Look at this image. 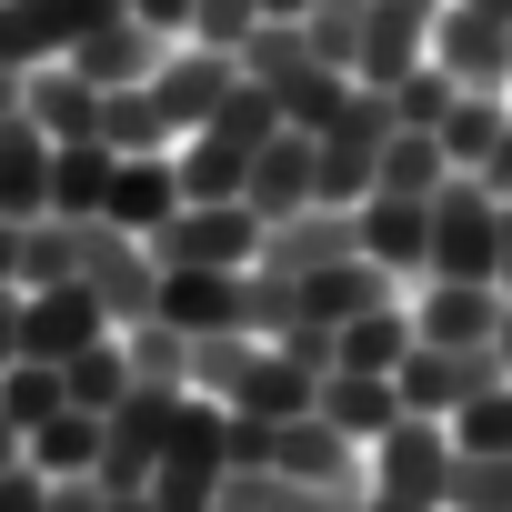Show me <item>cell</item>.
<instances>
[{
	"label": "cell",
	"instance_id": "cell-11",
	"mask_svg": "<svg viewBox=\"0 0 512 512\" xmlns=\"http://www.w3.org/2000/svg\"><path fill=\"white\" fill-rule=\"evenodd\" d=\"M432 11H442V0H372L362 41H352V81L362 91H392L402 71H422L432 61Z\"/></svg>",
	"mask_w": 512,
	"mask_h": 512
},
{
	"label": "cell",
	"instance_id": "cell-37",
	"mask_svg": "<svg viewBox=\"0 0 512 512\" xmlns=\"http://www.w3.org/2000/svg\"><path fill=\"white\" fill-rule=\"evenodd\" d=\"M452 442H462V452H512V372H502L482 402L452 412Z\"/></svg>",
	"mask_w": 512,
	"mask_h": 512
},
{
	"label": "cell",
	"instance_id": "cell-12",
	"mask_svg": "<svg viewBox=\"0 0 512 512\" xmlns=\"http://www.w3.org/2000/svg\"><path fill=\"white\" fill-rule=\"evenodd\" d=\"M151 322L171 332H251V272H191V262H161V302Z\"/></svg>",
	"mask_w": 512,
	"mask_h": 512
},
{
	"label": "cell",
	"instance_id": "cell-29",
	"mask_svg": "<svg viewBox=\"0 0 512 512\" xmlns=\"http://www.w3.org/2000/svg\"><path fill=\"white\" fill-rule=\"evenodd\" d=\"M81 251H91V221H61V211L21 221V292H41V282H81Z\"/></svg>",
	"mask_w": 512,
	"mask_h": 512
},
{
	"label": "cell",
	"instance_id": "cell-31",
	"mask_svg": "<svg viewBox=\"0 0 512 512\" xmlns=\"http://www.w3.org/2000/svg\"><path fill=\"white\" fill-rule=\"evenodd\" d=\"M121 352H131V382L191 392V332H171V322H121Z\"/></svg>",
	"mask_w": 512,
	"mask_h": 512
},
{
	"label": "cell",
	"instance_id": "cell-24",
	"mask_svg": "<svg viewBox=\"0 0 512 512\" xmlns=\"http://www.w3.org/2000/svg\"><path fill=\"white\" fill-rule=\"evenodd\" d=\"M502 121H512V91L462 81V91H452V111L432 121V141H442V161H452V171H482V161H492V141H502Z\"/></svg>",
	"mask_w": 512,
	"mask_h": 512
},
{
	"label": "cell",
	"instance_id": "cell-52",
	"mask_svg": "<svg viewBox=\"0 0 512 512\" xmlns=\"http://www.w3.org/2000/svg\"><path fill=\"white\" fill-rule=\"evenodd\" d=\"M211 512H241V502H211Z\"/></svg>",
	"mask_w": 512,
	"mask_h": 512
},
{
	"label": "cell",
	"instance_id": "cell-51",
	"mask_svg": "<svg viewBox=\"0 0 512 512\" xmlns=\"http://www.w3.org/2000/svg\"><path fill=\"white\" fill-rule=\"evenodd\" d=\"M492 352H502V372H512V312H502V342H492Z\"/></svg>",
	"mask_w": 512,
	"mask_h": 512
},
{
	"label": "cell",
	"instance_id": "cell-5",
	"mask_svg": "<svg viewBox=\"0 0 512 512\" xmlns=\"http://www.w3.org/2000/svg\"><path fill=\"white\" fill-rule=\"evenodd\" d=\"M352 241H362L372 272H392L412 292L432 272V191H362L352 201Z\"/></svg>",
	"mask_w": 512,
	"mask_h": 512
},
{
	"label": "cell",
	"instance_id": "cell-22",
	"mask_svg": "<svg viewBox=\"0 0 512 512\" xmlns=\"http://www.w3.org/2000/svg\"><path fill=\"white\" fill-rule=\"evenodd\" d=\"M412 292H392V302H372V312H352L342 332H332V372H402L412 362Z\"/></svg>",
	"mask_w": 512,
	"mask_h": 512
},
{
	"label": "cell",
	"instance_id": "cell-48",
	"mask_svg": "<svg viewBox=\"0 0 512 512\" xmlns=\"http://www.w3.org/2000/svg\"><path fill=\"white\" fill-rule=\"evenodd\" d=\"M101 512H161L151 492H101Z\"/></svg>",
	"mask_w": 512,
	"mask_h": 512
},
{
	"label": "cell",
	"instance_id": "cell-33",
	"mask_svg": "<svg viewBox=\"0 0 512 512\" xmlns=\"http://www.w3.org/2000/svg\"><path fill=\"white\" fill-rule=\"evenodd\" d=\"M251 352H262V332H201V342H191V392L231 402L241 372H251Z\"/></svg>",
	"mask_w": 512,
	"mask_h": 512
},
{
	"label": "cell",
	"instance_id": "cell-39",
	"mask_svg": "<svg viewBox=\"0 0 512 512\" xmlns=\"http://www.w3.org/2000/svg\"><path fill=\"white\" fill-rule=\"evenodd\" d=\"M251 31H262V0H201L191 11V41H211V51H241Z\"/></svg>",
	"mask_w": 512,
	"mask_h": 512
},
{
	"label": "cell",
	"instance_id": "cell-34",
	"mask_svg": "<svg viewBox=\"0 0 512 512\" xmlns=\"http://www.w3.org/2000/svg\"><path fill=\"white\" fill-rule=\"evenodd\" d=\"M442 181H452V161H442V141L402 121V131H392V151H382V181H372V191H442Z\"/></svg>",
	"mask_w": 512,
	"mask_h": 512
},
{
	"label": "cell",
	"instance_id": "cell-18",
	"mask_svg": "<svg viewBox=\"0 0 512 512\" xmlns=\"http://www.w3.org/2000/svg\"><path fill=\"white\" fill-rule=\"evenodd\" d=\"M352 211L342 201H312V211H292V221H262V262L251 272H322V262H352Z\"/></svg>",
	"mask_w": 512,
	"mask_h": 512
},
{
	"label": "cell",
	"instance_id": "cell-46",
	"mask_svg": "<svg viewBox=\"0 0 512 512\" xmlns=\"http://www.w3.org/2000/svg\"><path fill=\"white\" fill-rule=\"evenodd\" d=\"M11 121H21V71L0 61V131H11Z\"/></svg>",
	"mask_w": 512,
	"mask_h": 512
},
{
	"label": "cell",
	"instance_id": "cell-17",
	"mask_svg": "<svg viewBox=\"0 0 512 512\" xmlns=\"http://www.w3.org/2000/svg\"><path fill=\"white\" fill-rule=\"evenodd\" d=\"M231 412H262V422H302V412H322V362H302L292 342H272V332H262V352H251V372H241Z\"/></svg>",
	"mask_w": 512,
	"mask_h": 512
},
{
	"label": "cell",
	"instance_id": "cell-15",
	"mask_svg": "<svg viewBox=\"0 0 512 512\" xmlns=\"http://www.w3.org/2000/svg\"><path fill=\"white\" fill-rule=\"evenodd\" d=\"M241 201L262 211V221H292V211H312L322 201V161H312V131H272L262 151H251V181H241Z\"/></svg>",
	"mask_w": 512,
	"mask_h": 512
},
{
	"label": "cell",
	"instance_id": "cell-43",
	"mask_svg": "<svg viewBox=\"0 0 512 512\" xmlns=\"http://www.w3.org/2000/svg\"><path fill=\"white\" fill-rule=\"evenodd\" d=\"M21 362V282H0V372Z\"/></svg>",
	"mask_w": 512,
	"mask_h": 512
},
{
	"label": "cell",
	"instance_id": "cell-20",
	"mask_svg": "<svg viewBox=\"0 0 512 512\" xmlns=\"http://www.w3.org/2000/svg\"><path fill=\"white\" fill-rule=\"evenodd\" d=\"M101 81H81L71 61H41V71H21V111L51 131V141H101Z\"/></svg>",
	"mask_w": 512,
	"mask_h": 512
},
{
	"label": "cell",
	"instance_id": "cell-21",
	"mask_svg": "<svg viewBox=\"0 0 512 512\" xmlns=\"http://www.w3.org/2000/svg\"><path fill=\"white\" fill-rule=\"evenodd\" d=\"M171 211H181V161H171V151H121L101 221H121V231H141V241H151Z\"/></svg>",
	"mask_w": 512,
	"mask_h": 512
},
{
	"label": "cell",
	"instance_id": "cell-3",
	"mask_svg": "<svg viewBox=\"0 0 512 512\" xmlns=\"http://www.w3.org/2000/svg\"><path fill=\"white\" fill-rule=\"evenodd\" d=\"M392 131H402V111L382 101V91H352L322 131H312V161H322V201H362L372 181H382V151H392Z\"/></svg>",
	"mask_w": 512,
	"mask_h": 512
},
{
	"label": "cell",
	"instance_id": "cell-42",
	"mask_svg": "<svg viewBox=\"0 0 512 512\" xmlns=\"http://www.w3.org/2000/svg\"><path fill=\"white\" fill-rule=\"evenodd\" d=\"M472 181H482V191H492V201H512V121H502V141H492V161H482V171H472Z\"/></svg>",
	"mask_w": 512,
	"mask_h": 512
},
{
	"label": "cell",
	"instance_id": "cell-1",
	"mask_svg": "<svg viewBox=\"0 0 512 512\" xmlns=\"http://www.w3.org/2000/svg\"><path fill=\"white\" fill-rule=\"evenodd\" d=\"M452 472H462V442H452L442 412H402V422L372 442V492H382V502L452 512Z\"/></svg>",
	"mask_w": 512,
	"mask_h": 512
},
{
	"label": "cell",
	"instance_id": "cell-40",
	"mask_svg": "<svg viewBox=\"0 0 512 512\" xmlns=\"http://www.w3.org/2000/svg\"><path fill=\"white\" fill-rule=\"evenodd\" d=\"M0 512H51V472L11 462V472H0Z\"/></svg>",
	"mask_w": 512,
	"mask_h": 512
},
{
	"label": "cell",
	"instance_id": "cell-7",
	"mask_svg": "<svg viewBox=\"0 0 512 512\" xmlns=\"http://www.w3.org/2000/svg\"><path fill=\"white\" fill-rule=\"evenodd\" d=\"M171 402H181V392H151V382H131V392L101 412V492H151V472H161V442H171Z\"/></svg>",
	"mask_w": 512,
	"mask_h": 512
},
{
	"label": "cell",
	"instance_id": "cell-4",
	"mask_svg": "<svg viewBox=\"0 0 512 512\" xmlns=\"http://www.w3.org/2000/svg\"><path fill=\"white\" fill-rule=\"evenodd\" d=\"M161 262H191V272H251L262 262V211L251 201H181L161 231H151Z\"/></svg>",
	"mask_w": 512,
	"mask_h": 512
},
{
	"label": "cell",
	"instance_id": "cell-9",
	"mask_svg": "<svg viewBox=\"0 0 512 512\" xmlns=\"http://www.w3.org/2000/svg\"><path fill=\"white\" fill-rule=\"evenodd\" d=\"M81 282L101 292V312H111V322H151V302H161V251H151L141 231H121V221H91Z\"/></svg>",
	"mask_w": 512,
	"mask_h": 512
},
{
	"label": "cell",
	"instance_id": "cell-47",
	"mask_svg": "<svg viewBox=\"0 0 512 512\" xmlns=\"http://www.w3.org/2000/svg\"><path fill=\"white\" fill-rule=\"evenodd\" d=\"M492 292L512 302V211H502V262H492Z\"/></svg>",
	"mask_w": 512,
	"mask_h": 512
},
{
	"label": "cell",
	"instance_id": "cell-10",
	"mask_svg": "<svg viewBox=\"0 0 512 512\" xmlns=\"http://www.w3.org/2000/svg\"><path fill=\"white\" fill-rule=\"evenodd\" d=\"M121 322L101 312V292L91 282H41V292H21V352L31 362H71V352H91V342H111Z\"/></svg>",
	"mask_w": 512,
	"mask_h": 512
},
{
	"label": "cell",
	"instance_id": "cell-44",
	"mask_svg": "<svg viewBox=\"0 0 512 512\" xmlns=\"http://www.w3.org/2000/svg\"><path fill=\"white\" fill-rule=\"evenodd\" d=\"M51 512H101V482H51Z\"/></svg>",
	"mask_w": 512,
	"mask_h": 512
},
{
	"label": "cell",
	"instance_id": "cell-23",
	"mask_svg": "<svg viewBox=\"0 0 512 512\" xmlns=\"http://www.w3.org/2000/svg\"><path fill=\"white\" fill-rule=\"evenodd\" d=\"M51 211V131L21 111L0 131V221H41Z\"/></svg>",
	"mask_w": 512,
	"mask_h": 512
},
{
	"label": "cell",
	"instance_id": "cell-49",
	"mask_svg": "<svg viewBox=\"0 0 512 512\" xmlns=\"http://www.w3.org/2000/svg\"><path fill=\"white\" fill-rule=\"evenodd\" d=\"M262 21H312V0H262Z\"/></svg>",
	"mask_w": 512,
	"mask_h": 512
},
{
	"label": "cell",
	"instance_id": "cell-14",
	"mask_svg": "<svg viewBox=\"0 0 512 512\" xmlns=\"http://www.w3.org/2000/svg\"><path fill=\"white\" fill-rule=\"evenodd\" d=\"M402 382V412H462V402H482L492 382H502V352H442V342H412V362L392 372Z\"/></svg>",
	"mask_w": 512,
	"mask_h": 512
},
{
	"label": "cell",
	"instance_id": "cell-8",
	"mask_svg": "<svg viewBox=\"0 0 512 512\" xmlns=\"http://www.w3.org/2000/svg\"><path fill=\"white\" fill-rule=\"evenodd\" d=\"M111 11H131V0H0V61H11V71L71 61Z\"/></svg>",
	"mask_w": 512,
	"mask_h": 512
},
{
	"label": "cell",
	"instance_id": "cell-30",
	"mask_svg": "<svg viewBox=\"0 0 512 512\" xmlns=\"http://www.w3.org/2000/svg\"><path fill=\"white\" fill-rule=\"evenodd\" d=\"M51 412H71V382H61V362H11V372H0V422H11V432H41Z\"/></svg>",
	"mask_w": 512,
	"mask_h": 512
},
{
	"label": "cell",
	"instance_id": "cell-45",
	"mask_svg": "<svg viewBox=\"0 0 512 512\" xmlns=\"http://www.w3.org/2000/svg\"><path fill=\"white\" fill-rule=\"evenodd\" d=\"M0 282H21V221H0Z\"/></svg>",
	"mask_w": 512,
	"mask_h": 512
},
{
	"label": "cell",
	"instance_id": "cell-32",
	"mask_svg": "<svg viewBox=\"0 0 512 512\" xmlns=\"http://www.w3.org/2000/svg\"><path fill=\"white\" fill-rule=\"evenodd\" d=\"M61 382H71V402H81V412H111V402L131 392V352H121V332H111V342H91V352H71V362H61Z\"/></svg>",
	"mask_w": 512,
	"mask_h": 512
},
{
	"label": "cell",
	"instance_id": "cell-25",
	"mask_svg": "<svg viewBox=\"0 0 512 512\" xmlns=\"http://www.w3.org/2000/svg\"><path fill=\"white\" fill-rule=\"evenodd\" d=\"M21 462L51 472V482H101V412H51L41 432H21Z\"/></svg>",
	"mask_w": 512,
	"mask_h": 512
},
{
	"label": "cell",
	"instance_id": "cell-41",
	"mask_svg": "<svg viewBox=\"0 0 512 512\" xmlns=\"http://www.w3.org/2000/svg\"><path fill=\"white\" fill-rule=\"evenodd\" d=\"M191 11H201V0H131V21H151L161 41H191Z\"/></svg>",
	"mask_w": 512,
	"mask_h": 512
},
{
	"label": "cell",
	"instance_id": "cell-2",
	"mask_svg": "<svg viewBox=\"0 0 512 512\" xmlns=\"http://www.w3.org/2000/svg\"><path fill=\"white\" fill-rule=\"evenodd\" d=\"M502 211H512V201H492L472 171H452V181L432 191V272H422V282H492V262H502Z\"/></svg>",
	"mask_w": 512,
	"mask_h": 512
},
{
	"label": "cell",
	"instance_id": "cell-13",
	"mask_svg": "<svg viewBox=\"0 0 512 512\" xmlns=\"http://www.w3.org/2000/svg\"><path fill=\"white\" fill-rule=\"evenodd\" d=\"M502 292L492 282H412V332L442 342V352H492L502 342Z\"/></svg>",
	"mask_w": 512,
	"mask_h": 512
},
{
	"label": "cell",
	"instance_id": "cell-27",
	"mask_svg": "<svg viewBox=\"0 0 512 512\" xmlns=\"http://www.w3.org/2000/svg\"><path fill=\"white\" fill-rule=\"evenodd\" d=\"M111 171H121L111 141H51V211H61V221H101Z\"/></svg>",
	"mask_w": 512,
	"mask_h": 512
},
{
	"label": "cell",
	"instance_id": "cell-16",
	"mask_svg": "<svg viewBox=\"0 0 512 512\" xmlns=\"http://www.w3.org/2000/svg\"><path fill=\"white\" fill-rule=\"evenodd\" d=\"M272 472H282V482H372V452H362L332 412H302V422L272 432Z\"/></svg>",
	"mask_w": 512,
	"mask_h": 512
},
{
	"label": "cell",
	"instance_id": "cell-35",
	"mask_svg": "<svg viewBox=\"0 0 512 512\" xmlns=\"http://www.w3.org/2000/svg\"><path fill=\"white\" fill-rule=\"evenodd\" d=\"M101 141L111 151H171V121L151 111V91H111L101 101Z\"/></svg>",
	"mask_w": 512,
	"mask_h": 512
},
{
	"label": "cell",
	"instance_id": "cell-6",
	"mask_svg": "<svg viewBox=\"0 0 512 512\" xmlns=\"http://www.w3.org/2000/svg\"><path fill=\"white\" fill-rule=\"evenodd\" d=\"M141 91H151V111H161V121H171V141H181V131H201V121H211V111L241 91V51L171 41V51H161V71H151Z\"/></svg>",
	"mask_w": 512,
	"mask_h": 512
},
{
	"label": "cell",
	"instance_id": "cell-28",
	"mask_svg": "<svg viewBox=\"0 0 512 512\" xmlns=\"http://www.w3.org/2000/svg\"><path fill=\"white\" fill-rule=\"evenodd\" d=\"M322 412L372 452V442L402 422V382H392V372H322Z\"/></svg>",
	"mask_w": 512,
	"mask_h": 512
},
{
	"label": "cell",
	"instance_id": "cell-19",
	"mask_svg": "<svg viewBox=\"0 0 512 512\" xmlns=\"http://www.w3.org/2000/svg\"><path fill=\"white\" fill-rule=\"evenodd\" d=\"M161 51H171V41H161L151 21L111 11V21H101V31H91V41L71 51V71H81V81H101V91H141V81L161 71Z\"/></svg>",
	"mask_w": 512,
	"mask_h": 512
},
{
	"label": "cell",
	"instance_id": "cell-26",
	"mask_svg": "<svg viewBox=\"0 0 512 512\" xmlns=\"http://www.w3.org/2000/svg\"><path fill=\"white\" fill-rule=\"evenodd\" d=\"M262 91H272V111H282L292 131H322V121H332V111H342V101H352L362 81H352L342 61H322V51H312V61H292V71H272Z\"/></svg>",
	"mask_w": 512,
	"mask_h": 512
},
{
	"label": "cell",
	"instance_id": "cell-36",
	"mask_svg": "<svg viewBox=\"0 0 512 512\" xmlns=\"http://www.w3.org/2000/svg\"><path fill=\"white\" fill-rule=\"evenodd\" d=\"M452 512H512V452H462Z\"/></svg>",
	"mask_w": 512,
	"mask_h": 512
},
{
	"label": "cell",
	"instance_id": "cell-38",
	"mask_svg": "<svg viewBox=\"0 0 512 512\" xmlns=\"http://www.w3.org/2000/svg\"><path fill=\"white\" fill-rule=\"evenodd\" d=\"M452 91H462V81H452V71H442V61H422V71H402V81H392V91H382V101H392V111H402V121H412V131H432V121H442V111H452Z\"/></svg>",
	"mask_w": 512,
	"mask_h": 512
},
{
	"label": "cell",
	"instance_id": "cell-50",
	"mask_svg": "<svg viewBox=\"0 0 512 512\" xmlns=\"http://www.w3.org/2000/svg\"><path fill=\"white\" fill-rule=\"evenodd\" d=\"M11 462H21V432H11V422H0V472H11Z\"/></svg>",
	"mask_w": 512,
	"mask_h": 512
}]
</instances>
